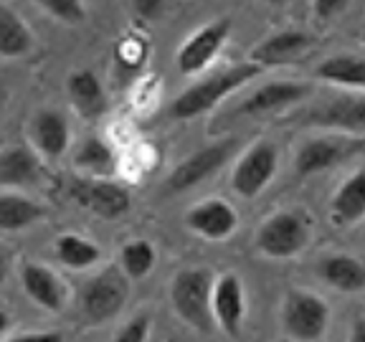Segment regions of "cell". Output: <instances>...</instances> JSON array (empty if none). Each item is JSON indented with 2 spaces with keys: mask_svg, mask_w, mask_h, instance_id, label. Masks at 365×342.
Instances as JSON below:
<instances>
[{
  "mask_svg": "<svg viewBox=\"0 0 365 342\" xmlns=\"http://www.w3.org/2000/svg\"><path fill=\"white\" fill-rule=\"evenodd\" d=\"M279 152L269 140H259L244 152V157L234 165L231 185L241 198H257L277 175Z\"/></svg>",
  "mask_w": 365,
  "mask_h": 342,
  "instance_id": "obj_5",
  "label": "cell"
},
{
  "mask_svg": "<svg viewBox=\"0 0 365 342\" xmlns=\"http://www.w3.org/2000/svg\"><path fill=\"white\" fill-rule=\"evenodd\" d=\"M31 46H34V36H31L29 26L21 21V16L8 6L0 8V56H26L31 51Z\"/></svg>",
  "mask_w": 365,
  "mask_h": 342,
  "instance_id": "obj_25",
  "label": "cell"
},
{
  "mask_svg": "<svg viewBox=\"0 0 365 342\" xmlns=\"http://www.w3.org/2000/svg\"><path fill=\"white\" fill-rule=\"evenodd\" d=\"M56 259L66 269L74 271H84V269L94 266L102 259V251L94 241L84 239L79 234H63L56 239Z\"/></svg>",
  "mask_w": 365,
  "mask_h": 342,
  "instance_id": "obj_26",
  "label": "cell"
},
{
  "mask_svg": "<svg viewBox=\"0 0 365 342\" xmlns=\"http://www.w3.org/2000/svg\"><path fill=\"white\" fill-rule=\"evenodd\" d=\"M127 296H130V276L125 269H107L86 284L81 307L91 322H104L125 307Z\"/></svg>",
  "mask_w": 365,
  "mask_h": 342,
  "instance_id": "obj_6",
  "label": "cell"
},
{
  "mask_svg": "<svg viewBox=\"0 0 365 342\" xmlns=\"http://www.w3.org/2000/svg\"><path fill=\"white\" fill-rule=\"evenodd\" d=\"M21 284L23 291L38 307L48 309V312H61L63 302H66V289H63L61 279H58L51 269L41 266V264H23Z\"/></svg>",
  "mask_w": 365,
  "mask_h": 342,
  "instance_id": "obj_14",
  "label": "cell"
},
{
  "mask_svg": "<svg viewBox=\"0 0 365 342\" xmlns=\"http://www.w3.org/2000/svg\"><path fill=\"white\" fill-rule=\"evenodd\" d=\"M213 317L218 330L228 337H239L246 317V291L239 274H221L213 281Z\"/></svg>",
  "mask_w": 365,
  "mask_h": 342,
  "instance_id": "obj_10",
  "label": "cell"
},
{
  "mask_svg": "<svg viewBox=\"0 0 365 342\" xmlns=\"http://www.w3.org/2000/svg\"><path fill=\"white\" fill-rule=\"evenodd\" d=\"M71 198L89 208L102 218H120L130 211L132 198L130 190L112 182L109 177H89V180H74L71 182Z\"/></svg>",
  "mask_w": 365,
  "mask_h": 342,
  "instance_id": "obj_9",
  "label": "cell"
},
{
  "mask_svg": "<svg viewBox=\"0 0 365 342\" xmlns=\"http://www.w3.org/2000/svg\"><path fill=\"white\" fill-rule=\"evenodd\" d=\"M345 155H350V150L342 142H337V140H327V137L307 140L294 157V170L297 175L302 177L317 175V172L330 170L332 165H337Z\"/></svg>",
  "mask_w": 365,
  "mask_h": 342,
  "instance_id": "obj_18",
  "label": "cell"
},
{
  "mask_svg": "<svg viewBox=\"0 0 365 342\" xmlns=\"http://www.w3.org/2000/svg\"><path fill=\"white\" fill-rule=\"evenodd\" d=\"M213 274L208 269H182L173 276L170 304L178 317L200 335L216 330L213 317Z\"/></svg>",
  "mask_w": 365,
  "mask_h": 342,
  "instance_id": "obj_2",
  "label": "cell"
},
{
  "mask_svg": "<svg viewBox=\"0 0 365 342\" xmlns=\"http://www.w3.org/2000/svg\"><path fill=\"white\" fill-rule=\"evenodd\" d=\"M48 16H53L61 23H79L84 21L86 11L81 0H36Z\"/></svg>",
  "mask_w": 365,
  "mask_h": 342,
  "instance_id": "obj_28",
  "label": "cell"
},
{
  "mask_svg": "<svg viewBox=\"0 0 365 342\" xmlns=\"http://www.w3.org/2000/svg\"><path fill=\"white\" fill-rule=\"evenodd\" d=\"M66 91L76 112L84 114V117H97L107 109V94L102 89V81L89 68L71 71L66 79Z\"/></svg>",
  "mask_w": 365,
  "mask_h": 342,
  "instance_id": "obj_19",
  "label": "cell"
},
{
  "mask_svg": "<svg viewBox=\"0 0 365 342\" xmlns=\"http://www.w3.org/2000/svg\"><path fill=\"white\" fill-rule=\"evenodd\" d=\"M309 228L302 216L279 211L269 216L257 231V246L269 259H292L307 246Z\"/></svg>",
  "mask_w": 365,
  "mask_h": 342,
  "instance_id": "obj_4",
  "label": "cell"
},
{
  "mask_svg": "<svg viewBox=\"0 0 365 342\" xmlns=\"http://www.w3.org/2000/svg\"><path fill=\"white\" fill-rule=\"evenodd\" d=\"M312 48V36L302 33V31H279V33L269 36L262 43L251 48L249 58L257 61L259 66H282L294 58H299L304 51Z\"/></svg>",
  "mask_w": 365,
  "mask_h": 342,
  "instance_id": "obj_12",
  "label": "cell"
},
{
  "mask_svg": "<svg viewBox=\"0 0 365 342\" xmlns=\"http://www.w3.org/2000/svg\"><path fill=\"white\" fill-rule=\"evenodd\" d=\"M350 0H314V16L319 21H330V18L340 16L348 8Z\"/></svg>",
  "mask_w": 365,
  "mask_h": 342,
  "instance_id": "obj_30",
  "label": "cell"
},
{
  "mask_svg": "<svg viewBox=\"0 0 365 342\" xmlns=\"http://www.w3.org/2000/svg\"><path fill=\"white\" fill-rule=\"evenodd\" d=\"M262 68L257 61H241L228 66L226 71L208 76L205 81H198L190 89H185L182 94H178L170 104V117L173 120H193L198 114L213 109L223 97L234 94L236 89H241L244 84H249L254 76L262 74Z\"/></svg>",
  "mask_w": 365,
  "mask_h": 342,
  "instance_id": "obj_1",
  "label": "cell"
},
{
  "mask_svg": "<svg viewBox=\"0 0 365 342\" xmlns=\"http://www.w3.org/2000/svg\"><path fill=\"white\" fill-rule=\"evenodd\" d=\"M155 261H158L155 246L145 239L130 241V244H125L120 251V266L125 269V274L130 279H145L155 269Z\"/></svg>",
  "mask_w": 365,
  "mask_h": 342,
  "instance_id": "obj_27",
  "label": "cell"
},
{
  "mask_svg": "<svg viewBox=\"0 0 365 342\" xmlns=\"http://www.w3.org/2000/svg\"><path fill=\"white\" fill-rule=\"evenodd\" d=\"M185 223H188L193 234L203 236L208 241H221L236 231L239 216H236L231 203H226L221 198H208L190 208L188 216H185Z\"/></svg>",
  "mask_w": 365,
  "mask_h": 342,
  "instance_id": "obj_11",
  "label": "cell"
},
{
  "mask_svg": "<svg viewBox=\"0 0 365 342\" xmlns=\"http://www.w3.org/2000/svg\"><path fill=\"white\" fill-rule=\"evenodd\" d=\"M43 205H38L34 198L16 193L13 188H6L0 195V228L6 234L34 226L38 218H43Z\"/></svg>",
  "mask_w": 365,
  "mask_h": 342,
  "instance_id": "obj_22",
  "label": "cell"
},
{
  "mask_svg": "<svg viewBox=\"0 0 365 342\" xmlns=\"http://www.w3.org/2000/svg\"><path fill=\"white\" fill-rule=\"evenodd\" d=\"M163 6H165V0H132V8L140 18L145 21H153L163 13Z\"/></svg>",
  "mask_w": 365,
  "mask_h": 342,
  "instance_id": "obj_31",
  "label": "cell"
},
{
  "mask_svg": "<svg viewBox=\"0 0 365 342\" xmlns=\"http://www.w3.org/2000/svg\"><path fill=\"white\" fill-rule=\"evenodd\" d=\"M228 33H231V21H228V18H221V21H213V23H208V26H203V28H198L180 48H178V53H175L178 71L185 76L200 74V71L218 56V51H221L223 43H226Z\"/></svg>",
  "mask_w": 365,
  "mask_h": 342,
  "instance_id": "obj_7",
  "label": "cell"
},
{
  "mask_svg": "<svg viewBox=\"0 0 365 342\" xmlns=\"http://www.w3.org/2000/svg\"><path fill=\"white\" fill-rule=\"evenodd\" d=\"M309 125L325 127V130H340V132H365V99H335V102L317 107L304 117Z\"/></svg>",
  "mask_w": 365,
  "mask_h": 342,
  "instance_id": "obj_13",
  "label": "cell"
},
{
  "mask_svg": "<svg viewBox=\"0 0 365 342\" xmlns=\"http://www.w3.org/2000/svg\"><path fill=\"white\" fill-rule=\"evenodd\" d=\"M68 122L56 109H43L31 122V142L43 157H61L68 147Z\"/></svg>",
  "mask_w": 365,
  "mask_h": 342,
  "instance_id": "obj_16",
  "label": "cell"
},
{
  "mask_svg": "<svg viewBox=\"0 0 365 342\" xmlns=\"http://www.w3.org/2000/svg\"><path fill=\"white\" fill-rule=\"evenodd\" d=\"M350 340H353V342H365V319H358V322L353 325Z\"/></svg>",
  "mask_w": 365,
  "mask_h": 342,
  "instance_id": "obj_33",
  "label": "cell"
},
{
  "mask_svg": "<svg viewBox=\"0 0 365 342\" xmlns=\"http://www.w3.org/2000/svg\"><path fill=\"white\" fill-rule=\"evenodd\" d=\"M150 327H153V319L148 314H135L132 319H127L125 325L117 330L114 340L117 342H145L150 340Z\"/></svg>",
  "mask_w": 365,
  "mask_h": 342,
  "instance_id": "obj_29",
  "label": "cell"
},
{
  "mask_svg": "<svg viewBox=\"0 0 365 342\" xmlns=\"http://www.w3.org/2000/svg\"><path fill=\"white\" fill-rule=\"evenodd\" d=\"M317 79L330 81L348 89H365V58L353 53H337L325 61H319L314 68Z\"/></svg>",
  "mask_w": 365,
  "mask_h": 342,
  "instance_id": "obj_23",
  "label": "cell"
},
{
  "mask_svg": "<svg viewBox=\"0 0 365 342\" xmlns=\"http://www.w3.org/2000/svg\"><path fill=\"white\" fill-rule=\"evenodd\" d=\"M307 84H299V81H272V84L259 86L249 99L239 107V114H267V112H277L282 107H289V104L302 102L309 94Z\"/></svg>",
  "mask_w": 365,
  "mask_h": 342,
  "instance_id": "obj_15",
  "label": "cell"
},
{
  "mask_svg": "<svg viewBox=\"0 0 365 342\" xmlns=\"http://www.w3.org/2000/svg\"><path fill=\"white\" fill-rule=\"evenodd\" d=\"M282 325L287 335L302 342L322 340L330 325V307L314 291L289 289L282 307Z\"/></svg>",
  "mask_w": 365,
  "mask_h": 342,
  "instance_id": "obj_3",
  "label": "cell"
},
{
  "mask_svg": "<svg viewBox=\"0 0 365 342\" xmlns=\"http://www.w3.org/2000/svg\"><path fill=\"white\" fill-rule=\"evenodd\" d=\"M267 3H272V6H282V3H287V0H267Z\"/></svg>",
  "mask_w": 365,
  "mask_h": 342,
  "instance_id": "obj_34",
  "label": "cell"
},
{
  "mask_svg": "<svg viewBox=\"0 0 365 342\" xmlns=\"http://www.w3.org/2000/svg\"><path fill=\"white\" fill-rule=\"evenodd\" d=\"M317 274L322 276V281L332 286L337 291L353 294V291L365 289V266L355 256L348 254H332L319 261Z\"/></svg>",
  "mask_w": 365,
  "mask_h": 342,
  "instance_id": "obj_20",
  "label": "cell"
},
{
  "mask_svg": "<svg viewBox=\"0 0 365 342\" xmlns=\"http://www.w3.org/2000/svg\"><path fill=\"white\" fill-rule=\"evenodd\" d=\"M234 147H236V140H226V142L208 145V147L185 157L170 172V177H168V190L170 193H182V190L195 188L198 182H203L205 177H211L213 172H218L226 165V160L231 157Z\"/></svg>",
  "mask_w": 365,
  "mask_h": 342,
  "instance_id": "obj_8",
  "label": "cell"
},
{
  "mask_svg": "<svg viewBox=\"0 0 365 342\" xmlns=\"http://www.w3.org/2000/svg\"><path fill=\"white\" fill-rule=\"evenodd\" d=\"M332 223L340 228L355 226L360 218H365V167L355 170L348 180L337 188L332 198Z\"/></svg>",
  "mask_w": 365,
  "mask_h": 342,
  "instance_id": "obj_17",
  "label": "cell"
},
{
  "mask_svg": "<svg viewBox=\"0 0 365 342\" xmlns=\"http://www.w3.org/2000/svg\"><path fill=\"white\" fill-rule=\"evenodd\" d=\"M11 340H16V342H61L63 335H58V332H21V335H13Z\"/></svg>",
  "mask_w": 365,
  "mask_h": 342,
  "instance_id": "obj_32",
  "label": "cell"
},
{
  "mask_svg": "<svg viewBox=\"0 0 365 342\" xmlns=\"http://www.w3.org/2000/svg\"><path fill=\"white\" fill-rule=\"evenodd\" d=\"M41 175V162L36 152H31L23 145L6 147L0 155V182L3 188H21V185H34Z\"/></svg>",
  "mask_w": 365,
  "mask_h": 342,
  "instance_id": "obj_21",
  "label": "cell"
},
{
  "mask_svg": "<svg viewBox=\"0 0 365 342\" xmlns=\"http://www.w3.org/2000/svg\"><path fill=\"white\" fill-rule=\"evenodd\" d=\"M74 165L89 177H112L117 170V157L102 137H86L74 155Z\"/></svg>",
  "mask_w": 365,
  "mask_h": 342,
  "instance_id": "obj_24",
  "label": "cell"
}]
</instances>
